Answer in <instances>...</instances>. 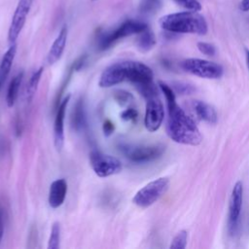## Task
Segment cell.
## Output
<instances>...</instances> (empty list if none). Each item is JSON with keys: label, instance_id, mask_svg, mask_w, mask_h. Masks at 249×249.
Here are the masks:
<instances>
[{"label": "cell", "instance_id": "obj_1", "mask_svg": "<svg viewBox=\"0 0 249 249\" xmlns=\"http://www.w3.org/2000/svg\"><path fill=\"white\" fill-rule=\"evenodd\" d=\"M168 120L166 132L177 143L196 146L200 144L202 136L194 120L189 117L177 104L167 107Z\"/></svg>", "mask_w": 249, "mask_h": 249}, {"label": "cell", "instance_id": "obj_2", "mask_svg": "<svg viewBox=\"0 0 249 249\" xmlns=\"http://www.w3.org/2000/svg\"><path fill=\"white\" fill-rule=\"evenodd\" d=\"M162 29L172 33H192L204 35L207 32L205 18L195 11L180 12L163 16L160 18Z\"/></svg>", "mask_w": 249, "mask_h": 249}, {"label": "cell", "instance_id": "obj_3", "mask_svg": "<svg viewBox=\"0 0 249 249\" xmlns=\"http://www.w3.org/2000/svg\"><path fill=\"white\" fill-rule=\"evenodd\" d=\"M147 28L148 25L143 21L127 19L114 30L102 34L98 41V48L101 51L107 50L112 47L117 41L133 34H139Z\"/></svg>", "mask_w": 249, "mask_h": 249}, {"label": "cell", "instance_id": "obj_4", "mask_svg": "<svg viewBox=\"0 0 249 249\" xmlns=\"http://www.w3.org/2000/svg\"><path fill=\"white\" fill-rule=\"evenodd\" d=\"M168 186L169 180L166 177H160L151 181L134 195L132 202L141 208H147L165 194Z\"/></svg>", "mask_w": 249, "mask_h": 249}, {"label": "cell", "instance_id": "obj_5", "mask_svg": "<svg viewBox=\"0 0 249 249\" xmlns=\"http://www.w3.org/2000/svg\"><path fill=\"white\" fill-rule=\"evenodd\" d=\"M121 151L126 159L136 163H144L159 159L164 152L161 145H121Z\"/></svg>", "mask_w": 249, "mask_h": 249}, {"label": "cell", "instance_id": "obj_6", "mask_svg": "<svg viewBox=\"0 0 249 249\" xmlns=\"http://www.w3.org/2000/svg\"><path fill=\"white\" fill-rule=\"evenodd\" d=\"M89 164L94 173L101 178L118 174L123 167L119 159L96 150L89 154Z\"/></svg>", "mask_w": 249, "mask_h": 249}, {"label": "cell", "instance_id": "obj_7", "mask_svg": "<svg viewBox=\"0 0 249 249\" xmlns=\"http://www.w3.org/2000/svg\"><path fill=\"white\" fill-rule=\"evenodd\" d=\"M185 71L205 79H218L223 75V68L218 63L200 58H188L182 62Z\"/></svg>", "mask_w": 249, "mask_h": 249}, {"label": "cell", "instance_id": "obj_8", "mask_svg": "<svg viewBox=\"0 0 249 249\" xmlns=\"http://www.w3.org/2000/svg\"><path fill=\"white\" fill-rule=\"evenodd\" d=\"M124 66L125 81L133 83L135 87L153 82L154 74L148 65L140 61L124 60Z\"/></svg>", "mask_w": 249, "mask_h": 249}, {"label": "cell", "instance_id": "obj_9", "mask_svg": "<svg viewBox=\"0 0 249 249\" xmlns=\"http://www.w3.org/2000/svg\"><path fill=\"white\" fill-rule=\"evenodd\" d=\"M31 2L32 0L18 1L8 31V42L10 43V45L15 44L17 42V39L18 38L19 33L21 32L23 25L25 23L27 15L31 7Z\"/></svg>", "mask_w": 249, "mask_h": 249}, {"label": "cell", "instance_id": "obj_10", "mask_svg": "<svg viewBox=\"0 0 249 249\" xmlns=\"http://www.w3.org/2000/svg\"><path fill=\"white\" fill-rule=\"evenodd\" d=\"M164 117V110L161 101L158 96L147 99L146 111L144 117L145 127L150 131L154 132L160 128Z\"/></svg>", "mask_w": 249, "mask_h": 249}, {"label": "cell", "instance_id": "obj_11", "mask_svg": "<svg viewBox=\"0 0 249 249\" xmlns=\"http://www.w3.org/2000/svg\"><path fill=\"white\" fill-rule=\"evenodd\" d=\"M243 187L240 181H237L232 189L231 196L230 200V212H229V230L231 233L235 231L238 226V220L242 205Z\"/></svg>", "mask_w": 249, "mask_h": 249}, {"label": "cell", "instance_id": "obj_12", "mask_svg": "<svg viewBox=\"0 0 249 249\" xmlns=\"http://www.w3.org/2000/svg\"><path fill=\"white\" fill-rule=\"evenodd\" d=\"M70 100V94H67L55 109V118L53 122V143L56 151L60 152L64 144V118L65 112Z\"/></svg>", "mask_w": 249, "mask_h": 249}, {"label": "cell", "instance_id": "obj_13", "mask_svg": "<svg viewBox=\"0 0 249 249\" xmlns=\"http://www.w3.org/2000/svg\"><path fill=\"white\" fill-rule=\"evenodd\" d=\"M125 81L124 61L115 62L106 67L100 75L98 85L101 88H111Z\"/></svg>", "mask_w": 249, "mask_h": 249}, {"label": "cell", "instance_id": "obj_14", "mask_svg": "<svg viewBox=\"0 0 249 249\" xmlns=\"http://www.w3.org/2000/svg\"><path fill=\"white\" fill-rule=\"evenodd\" d=\"M67 194V183L65 179L60 178L54 180L49 191V204L52 208H58L64 202Z\"/></svg>", "mask_w": 249, "mask_h": 249}, {"label": "cell", "instance_id": "obj_15", "mask_svg": "<svg viewBox=\"0 0 249 249\" xmlns=\"http://www.w3.org/2000/svg\"><path fill=\"white\" fill-rule=\"evenodd\" d=\"M67 33H68L67 27H66V25H64L60 29L57 37L53 41V45H52V47H51V49H50V51L48 53L47 62L50 65L54 64L55 62H57L60 59V57H61V55H62V53L64 52L65 46H66Z\"/></svg>", "mask_w": 249, "mask_h": 249}, {"label": "cell", "instance_id": "obj_16", "mask_svg": "<svg viewBox=\"0 0 249 249\" xmlns=\"http://www.w3.org/2000/svg\"><path fill=\"white\" fill-rule=\"evenodd\" d=\"M16 53H17V44L16 43L11 44L9 49L6 51V53L2 56V59L0 62V85H3L6 78L8 77L11 71Z\"/></svg>", "mask_w": 249, "mask_h": 249}, {"label": "cell", "instance_id": "obj_17", "mask_svg": "<svg viewBox=\"0 0 249 249\" xmlns=\"http://www.w3.org/2000/svg\"><path fill=\"white\" fill-rule=\"evenodd\" d=\"M194 111L199 120L210 124H215L217 122V113L215 109L203 101H196L194 103Z\"/></svg>", "mask_w": 249, "mask_h": 249}, {"label": "cell", "instance_id": "obj_18", "mask_svg": "<svg viewBox=\"0 0 249 249\" xmlns=\"http://www.w3.org/2000/svg\"><path fill=\"white\" fill-rule=\"evenodd\" d=\"M22 79H23V72L20 71L13 77V79L11 80V82L9 84L7 95H6V101H7V105L9 107H13L18 98V90H19Z\"/></svg>", "mask_w": 249, "mask_h": 249}, {"label": "cell", "instance_id": "obj_19", "mask_svg": "<svg viewBox=\"0 0 249 249\" xmlns=\"http://www.w3.org/2000/svg\"><path fill=\"white\" fill-rule=\"evenodd\" d=\"M155 45H156V37L154 33L149 29V27L138 34L137 47L140 51L148 52Z\"/></svg>", "mask_w": 249, "mask_h": 249}, {"label": "cell", "instance_id": "obj_20", "mask_svg": "<svg viewBox=\"0 0 249 249\" xmlns=\"http://www.w3.org/2000/svg\"><path fill=\"white\" fill-rule=\"evenodd\" d=\"M43 71H44V68L39 67L36 71L33 72V74L31 75V77L28 81V84H27V87H26V99L29 102L32 100L33 96L35 95V92L37 90L39 82H40L42 74H43Z\"/></svg>", "mask_w": 249, "mask_h": 249}, {"label": "cell", "instance_id": "obj_21", "mask_svg": "<svg viewBox=\"0 0 249 249\" xmlns=\"http://www.w3.org/2000/svg\"><path fill=\"white\" fill-rule=\"evenodd\" d=\"M72 123L74 128L77 130L81 129L85 124V110L83 99H79L75 105V109L73 110Z\"/></svg>", "mask_w": 249, "mask_h": 249}, {"label": "cell", "instance_id": "obj_22", "mask_svg": "<svg viewBox=\"0 0 249 249\" xmlns=\"http://www.w3.org/2000/svg\"><path fill=\"white\" fill-rule=\"evenodd\" d=\"M161 5L162 0H141L139 4V11L146 15L155 14L160 9Z\"/></svg>", "mask_w": 249, "mask_h": 249}, {"label": "cell", "instance_id": "obj_23", "mask_svg": "<svg viewBox=\"0 0 249 249\" xmlns=\"http://www.w3.org/2000/svg\"><path fill=\"white\" fill-rule=\"evenodd\" d=\"M60 243V224L54 222L52 226L51 234L48 241V249H58Z\"/></svg>", "mask_w": 249, "mask_h": 249}, {"label": "cell", "instance_id": "obj_24", "mask_svg": "<svg viewBox=\"0 0 249 249\" xmlns=\"http://www.w3.org/2000/svg\"><path fill=\"white\" fill-rule=\"evenodd\" d=\"M188 239V232L186 231H179L174 238L172 239V242L170 244V248L172 249H184L187 244Z\"/></svg>", "mask_w": 249, "mask_h": 249}, {"label": "cell", "instance_id": "obj_25", "mask_svg": "<svg viewBox=\"0 0 249 249\" xmlns=\"http://www.w3.org/2000/svg\"><path fill=\"white\" fill-rule=\"evenodd\" d=\"M159 86H160L161 91L163 92V94L165 96L167 107L175 105L176 104V100H175V94H174L173 89L168 85H166L165 83H162V82H160Z\"/></svg>", "mask_w": 249, "mask_h": 249}, {"label": "cell", "instance_id": "obj_26", "mask_svg": "<svg viewBox=\"0 0 249 249\" xmlns=\"http://www.w3.org/2000/svg\"><path fill=\"white\" fill-rule=\"evenodd\" d=\"M179 6L188 10L198 12L201 10V4L197 0H174Z\"/></svg>", "mask_w": 249, "mask_h": 249}, {"label": "cell", "instance_id": "obj_27", "mask_svg": "<svg viewBox=\"0 0 249 249\" xmlns=\"http://www.w3.org/2000/svg\"><path fill=\"white\" fill-rule=\"evenodd\" d=\"M114 98L119 104L124 105V104H127L129 101H131L133 97L130 92L123 89H118L114 92Z\"/></svg>", "mask_w": 249, "mask_h": 249}, {"label": "cell", "instance_id": "obj_28", "mask_svg": "<svg viewBox=\"0 0 249 249\" xmlns=\"http://www.w3.org/2000/svg\"><path fill=\"white\" fill-rule=\"evenodd\" d=\"M197 49L205 55L212 56L215 54V47L212 44L206 43V42H198L197 43Z\"/></svg>", "mask_w": 249, "mask_h": 249}, {"label": "cell", "instance_id": "obj_29", "mask_svg": "<svg viewBox=\"0 0 249 249\" xmlns=\"http://www.w3.org/2000/svg\"><path fill=\"white\" fill-rule=\"evenodd\" d=\"M121 118L126 122H135L138 117V113L134 108H127L121 113Z\"/></svg>", "mask_w": 249, "mask_h": 249}, {"label": "cell", "instance_id": "obj_30", "mask_svg": "<svg viewBox=\"0 0 249 249\" xmlns=\"http://www.w3.org/2000/svg\"><path fill=\"white\" fill-rule=\"evenodd\" d=\"M174 88L177 92L182 93V94H188L194 90V88L191 85L186 84V83H176Z\"/></svg>", "mask_w": 249, "mask_h": 249}, {"label": "cell", "instance_id": "obj_31", "mask_svg": "<svg viewBox=\"0 0 249 249\" xmlns=\"http://www.w3.org/2000/svg\"><path fill=\"white\" fill-rule=\"evenodd\" d=\"M87 61V55L86 54H83V55H80L71 65V67L73 68L74 71H79L83 68V66L85 65Z\"/></svg>", "mask_w": 249, "mask_h": 249}, {"label": "cell", "instance_id": "obj_32", "mask_svg": "<svg viewBox=\"0 0 249 249\" xmlns=\"http://www.w3.org/2000/svg\"><path fill=\"white\" fill-rule=\"evenodd\" d=\"M102 129H103V133H104L105 136H110L113 133L114 129H115V125L110 120H106L103 123Z\"/></svg>", "mask_w": 249, "mask_h": 249}, {"label": "cell", "instance_id": "obj_33", "mask_svg": "<svg viewBox=\"0 0 249 249\" xmlns=\"http://www.w3.org/2000/svg\"><path fill=\"white\" fill-rule=\"evenodd\" d=\"M4 233V214L2 208H0V242L2 240Z\"/></svg>", "mask_w": 249, "mask_h": 249}, {"label": "cell", "instance_id": "obj_34", "mask_svg": "<svg viewBox=\"0 0 249 249\" xmlns=\"http://www.w3.org/2000/svg\"><path fill=\"white\" fill-rule=\"evenodd\" d=\"M239 9L242 12H248L249 11V0H242L239 5Z\"/></svg>", "mask_w": 249, "mask_h": 249}, {"label": "cell", "instance_id": "obj_35", "mask_svg": "<svg viewBox=\"0 0 249 249\" xmlns=\"http://www.w3.org/2000/svg\"><path fill=\"white\" fill-rule=\"evenodd\" d=\"M246 61H247L248 69H249V50H246Z\"/></svg>", "mask_w": 249, "mask_h": 249}, {"label": "cell", "instance_id": "obj_36", "mask_svg": "<svg viewBox=\"0 0 249 249\" xmlns=\"http://www.w3.org/2000/svg\"><path fill=\"white\" fill-rule=\"evenodd\" d=\"M92 1H94V0H92Z\"/></svg>", "mask_w": 249, "mask_h": 249}]
</instances>
